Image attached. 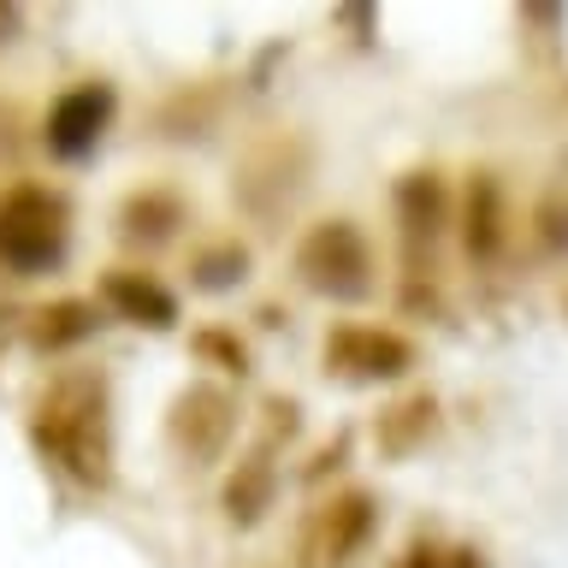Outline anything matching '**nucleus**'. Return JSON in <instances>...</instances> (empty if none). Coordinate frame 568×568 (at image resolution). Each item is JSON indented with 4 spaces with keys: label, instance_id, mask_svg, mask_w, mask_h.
I'll return each mask as SVG.
<instances>
[{
    "label": "nucleus",
    "instance_id": "obj_1",
    "mask_svg": "<svg viewBox=\"0 0 568 568\" xmlns=\"http://www.w3.org/2000/svg\"><path fill=\"white\" fill-rule=\"evenodd\" d=\"M36 444L48 462L78 479L106 486L113 479V420H106V379L101 373H60L36 403Z\"/></svg>",
    "mask_w": 568,
    "mask_h": 568
},
{
    "label": "nucleus",
    "instance_id": "obj_2",
    "mask_svg": "<svg viewBox=\"0 0 568 568\" xmlns=\"http://www.w3.org/2000/svg\"><path fill=\"white\" fill-rule=\"evenodd\" d=\"M65 195L48 184H12L0 195V266L12 273H48L65 255Z\"/></svg>",
    "mask_w": 568,
    "mask_h": 568
},
{
    "label": "nucleus",
    "instance_id": "obj_3",
    "mask_svg": "<svg viewBox=\"0 0 568 568\" xmlns=\"http://www.w3.org/2000/svg\"><path fill=\"white\" fill-rule=\"evenodd\" d=\"M296 278L314 296L332 302H362L373 291V248L355 220H320L308 225V237L296 243Z\"/></svg>",
    "mask_w": 568,
    "mask_h": 568
},
{
    "label": "nucleus",
    "instance_id": "obj_4",
    "mask_svg": "<svg viewBox=\"0 0 568 568\" xmlns=\"http://www.w3.org/2000/svg\"><path fill=\"white\" fill-rule=\"evenodd\" d=\"M231 433H237V403H231L220 385L202 379V385L178 390V403L166 415V438L184 462H195V468H202V462H220Z\"/></svg>",
    "mask_w": 568,
    "mask_h": 568
},
{
    "label": "nucleus",
    "instance_id": "obj_5",
    "mask_svg": "<svg viewBox=\"0 0 568 568\" xmlns=\"http://www.w3.org/2000/svg\"><path fill=\"white\" fill-rule=\"evenodd\" d=\"M326 367L344 373V379H403L415 367V344L390 326H332L326 332Z\"/></svg>",
    "mask_w": 568,
    "mask_h": 568
},
{
    "label": "nucleus",
    "instance_id": "obj_6",
    "mask_svg": "<svg viewBox=\"0 0 568 568\" xmlns=\"http://www.w3.org/2000/svg\"><path fill=\"white\" fill-rule=\"evenodd\" d=\"M373 521H379V509H373L367 491L332 497V504H320L308 515V527H302V557L314 568H344L355 550L373 539Z\"/></svg>",
    "mask_w": 568,
    "mask_h": 568
},
{
    "label": "nucleus",
    "instance_id": "obj_7",
    "mask_svg": "<svg viewBox=\"0 0 568 568\" xmlns=\"http://www.w3.org/2000/svg\"><path fill=\"white\" fill-rule=\"evenodd\" d=\"M106 119H113V89H106V83L65 89V95L48 106V124H42L48 154H53V160H83V154L101 142Z\"/></svg>",
    "mask_w": 568,
    "mask_h": 568
},
{
    "label": "nucleus",
    "instance_id": "obj_8",
    "mask_svg": "<svg viewBox=\"0 0 568 568\" xmlns=\"http://www.w3.org/2000/svg\"><path fill=\"white\" fill-rule=\"evenodd\" d=\"M101 302H106L119 320L149 326V332H166L172 320H178V296H172L154 273H136V266H113V273L101 278Z\"/></svg>",
    "mask_w": 568,
    "mask_h": 568
},
{
    "label": "nucleus",
    "instance_id": "obj_9",
    "mask_svg": "<svg viewBox=\"0 0 568 568\" xmlns=\"http://www.w3.org/2000/svg\"><path fill=\"white\" fill-rule=\"evenodd\" d=\"M462 243L474 261H497L509 243V207H504V184L497 172H474L468 195H462Z\"/></svg>",
    "mask_w": 568,
    "mask_h": 568
},
{
    "label": "nucleus",
    "instance_id": "obj_10",
    "mask_svg": "<svg viewBox=\"0 0 568 568\" xmlns=\"http://www.w3.org/2000/svg\"><path fill=\"white\" fill-rule=\"evenodd\" d=\"M178 225H184V202H178L172 190H136L131 202L119 207V237L136 243V248L172 243Z\"/></svg>",
    "mask_w": 568,
    "mask_h": 568
},
{
    "label": "nucleus",
    "instance_id": "obj_11",
    "mask_svg": "<svg viewBox=\"0 0 568 568\" xmlns=\"http://www.w3.org/2000/svg\"><path fill=\"white\" fill-rule=\"evenodd\" d=\"M397 220H403V243L408 255H420V243L433 248V237L444 231V184L438 172H408L397 184Z\"/></svg>",
    "mask_w": 568,
    "mask_h": 568
},
{
    "label": "nucleus",
    "instance_id": "obj_12",
    "mask_svg": "<svg viewBox=\"0 0 568 568\" xmlns=\"http://www.w3.org/2000/svg\"><path fill=\"white\" fill-rule=\"evenodd\" d=\"M273 497H278V468H273V456L255 450V456H243L237 468H231L225 479V515L237 527H255L266 509H273Z\"/></svg>",
    "mask_w": 568,
    "mask_h": 568
},
{
    "label": "nucleus",
    "instance_id": "obj_13",
    "mask_svg": "<svg viewBox=\"0 0 568 568\" xmlns=\"http://www.w3.org/2000/svg\"><path fill=\"white\" fill-rule=\"evenodd\" d=\"M95 326H101L95 302L65 296V302H48V308L30 314V344L42 355H60V349H78L83 337H95Z\"/></svg>",
    "mask_w": 568,
    "mask_h": 568
},
{
    "label": "nucleus",
    "instance_id": "obj_14",
    "mask_svg": "<svg viewBox=\"0 0 568 568\" xmlns=\"http://www.w3.org/2000/svg\"><path fill=\"white\" fill-rule=\"evenodd\" d=\"M433 426H438V403L433 397H403L397 408L379 415V450L385 456H408L415 444H426Z\"/></svg>",
    "mask_w": 568,
    "mask_h": 568
},
{
    "label": "nucleus",
    "instance_id": "obj_15",
    "mask_svg": "<svg viewBox=\"0 0 568 568\" xmlns=\"http://www.w3.org/2000/svg\"><path fill=\"white\" fill-rule=\"evenodd\" d=\"M243 273H248L243 243H220V248H207V255H195V284H202V291H231V284H243Z\"/></svg>",
    "mask_w": 568,
    "mask_h": 568
},
{
    "label": "nucleus",
    "instance_id": "obj_16",
    "mask_svg": "<svg viewBox=\"0 0 568 568\" xmlns=\"http://www.w3.org/2000/svg\"><path fill=\"white\" fill-rule=\"evenodd\" d=\"M195 355L220 362L225 373H248V349H243L231 332H220V326H213V332H195Z\"/></svg>",
    "mask_w": 568,
    "mask_h": 568
},
{
    "label": "nucleus",
    "instance_id": "obj_17",
    "mask_svg": "<svg viewBox=\"0 0 568 568\" xmlns=\"http://www.w3.org/2000/svg\"><path fill=\"white\" fill-rule=\"evenodd\" d=\"M539 237H545L550 248H568V195H562V190L545 195V207H539Z\"/></svg>",
    "mask_w": 568,
    "mask_h": 568
},
{
    "label": "nucleus",
    "instance_id": "obj_18",
    "mask_svg": "<svg viewBox=\"0 0 568 568\" xmlns=\"http://www.w3.org/2000/svg\"><path fill=\"white\" fill-rule=\"evenodd\" d=\"M397 568H450V557H438V550H433V545H408Z\"/></svg>",
    "mask_w": 568,
    "mask_h": 568
},
{
    "label": "nucleus",
    "instance_id": "obj_19",
    "mask_svg": "<svg viewBox=\"0 0 568 568\" xmlns=\"http://www.w3.org/2000/svg\"><path fill=\"white\" fill-rule=\"evenodd\" d=\"M18 24H24V18H18V7H0V42H12Z\"/></svg>",
    "mask_w": 568,
    "mask_h": 568
}]
</instances>
